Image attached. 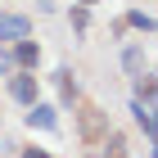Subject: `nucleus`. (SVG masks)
<instances>
[{"label": "nucleus", "instance_id": "obj_1", "mask_svg": "<svg viewBox=\"0 0 158 158\" xmlns=\"http://www.w3.org/2000/svg\"><path fill=\"white\" fill-rule=\"evenodd\" d=\"M73 118H77V140H81V145H104V140H109V113L99 109V104H77L73 109Z\"/></svg>", "mask_w": 158, "mask_h": 158}, {"label": "nucleus", "instance_id": "obj_2", "mask_svg": "<svg viewBox=\"0 0 158 158\" xmlns=\"http://www.w3.org/2000/svg\"><path fill=\"white\" fill-rule=\"evenodd\" d=\"M18 41H32V18L18 9H0V45H18Z\"/></svg>", "mask_w": 158, "mask_h": 158}, {"label": "nucleus", "instance_id": "obj_3", "mask_svg": "<svg viewBox=\"0 0 158 158\" xmlns=\"http://www.w3.org/2000/svg\"><path fill=\"white\" fill-rule=\"evenodd\" d=\"M9 99L23 104V109L41 104V77H36V73H14V77H9Z\"/></svg>", "mask_w": 158, "mask_h": 158}, {"label": "nucleus", "instance_id": "obj_4", "mask_svg": "<svg viewBox=\"0 0 158 158\" xmlns=\"http://www.w3.org/2000/svg\"><path fill=\"white\" fill-rule=\"evenodd\" d=\"M23 122H27V131H59V109L41 99V104H32V109H27Z\"/></svg>", "mask_w": 158, "mask_h": 158}, {"label": "nucleus", "instance_id": "obj_5", "mask_svg": "<svg viewBox=\"0 0 158 158\" xmlns=\"http://www.w3.org/2000/svg\"><path fill=\"white\" fill-rule=\"evenodd\" d=\"M54 81H59V109H77V104H81V90H77V77H73L68 63L54 73Z\"/></svg>", "mask_w": 158, "mask_h": 158}, {"label": "nucleus", "instance_id": "obj_6", "mask_svg": "<svg viewBox=\"0 0 158 158\" xmlns=\"http://www.w3.org/2000/svg\"><path fill=\"white\" fill-rule=\"evenodd\" d=\"M131 122H135V127L149 135V145H158V109H149V104L131 99Z\"/></svg>", "mask_w": 158, "mask_h": 158}, {"label": "nucleus", "instance_id": "obj_7", "mask_svg": "<svg viewBox=\"0 0 158 158\" xmlns=\"http://www.w3.org/2000/svg\"><path fill=\"white\" fill-rule=\"evenodd\" d=\"M131 99H140V104L158 109V77H154V73H140V77H131Z\"/></svg>", "mask_w": 158, "mask_h": 158}, {"label": "nucleus", "instance_id": "obj_8", "mask_svg": "<svg viewBox=\"0 0 158 158\" xmlns=\"http://www.w3.org/2000/svg\"><path fill=\"white\" fill-rule=\"evenodd\" d=\"M122 73H127V77L149 73V68H145V45H140V41H127V45H122Z\"/></svg>", "mask_w": 158, "mask_h": 158}, {"label": "nucleus", "instance_id": "obj_9", "mask_svg": "<svg viewBox=\"0 0 158 158\" xmlns=\"http://www.w3.org/2000/svg\"><path fill=\"white\" fill-rule=\"evenodd\" d=\"M14 63H18V73H36L41 68V45L36 41H18L14 45Z\"/></svg>", "mask_w": 158, "mask_h": 158}, {"label": "nucleus", "instance_id": "obj_10", "mask_svg": "<svg viewBox=\"0 0 158 158\" xmlns=\"http://www.w3.org/2000/svg\"><path fill=\"white\" fill-rule=\"evenodd\" d=\"M122 23L131 27V32H145V36H149V32H158V18H154V14H145V9H127V14H122Z\"/></svg>", "mask_w": 158, "mask_h": 158}, {"label": "nucleus", "instance_id": "obj_11", "mask_svg": "<svg viewBox=\"0 0 158 158\" xmlns=\"http://www.w3.org/2000/svg\"><path fill=\"white\" fill-rule=\"evenodd\" d=\"M99 158H131V149H127V135H122V131H109V140L99 145Z\"/></svg>", "mask_w": 158, "mask_h": 158}, {"label": "nucleus", "instance_id": "obj_12", "mask_svg": "<svg viewBox=\"0 0 158 158\" xmlns=\"http://www.w3.org/2000/svg\"><path fill=\"white\" fill-rule=\"evenodd\" d=\"M68 23H73L77 36H86V32H90V9H86V5H73V9H68Z\"/></svg>", "mask_w": 158, "mask_h": 158}, {"label": "nucleus", "instance_id": "obj_13", "mask_svg": "<svg viewBox=\"0 0 158 158\" xmlns=\"http://www.w3.org/2000/svg\"><path fill=\"white\" fill-rule=\"evenodd\" d=\"M14 73H18V63H14V50H9V45H0V77L9 81Z\"/></svg>", "mask_w": 158, "mask_h": 158}, {"label": "nucleus", "instance_id": "obj_14", "mask_svg": "<svg viewBox=\"0 0 158 158\" xmlns=\"http://www.w3.org/2000/svg\"><path fill=\"white\" fill-rule=\"evenodd\" d=\"M18 158H54V154L41 149V145H27V149H18Z\"/></svg>", "mask_w": 158, "mask_h": 158}, {"label": "nucleus", "instance_id": "obj_15", "mask_svg": "<svg viewBox=\"0 0 158 158\" xmlns=\"http://www.w3.org/2000/svg\"><path fill=\"white\" fill-rule=\"evenodd\" d=\"M73 5H86V9H90V5H99V0H73Z\"/></svg>", "mask_w": 158, "mask_h": 158}, {"label": "nucleus", "instance_id": "obj_16", "mask_svg": "<svg viewBox=\"0 0 158 158\" xmlns=\"http://www.w3.org/2000/svg\"><path fill=\"white\" fill-rule=\"evenodd\" d=\"M149 158H158V145H149Z\"/></svg>", "mask_w": 158, "mask_h": 158}, {"label": "nucleus", "instance_id": "obj_17", "mask_svg": "<svg viewBox=\"0 0 158 158\" xmlns=\"http://www.w3.org/2000/svg\"><path fill=\"white\" fill-rule=\"evenodd\" d=\"M154 77H158V68H154Z\"/></svg>", "mask_w": 158, "mask_h": 158}]
</instances>
